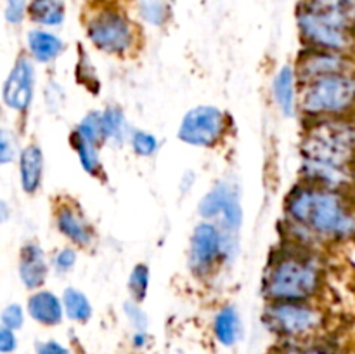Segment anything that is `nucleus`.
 Here are the masks:
<instances>
[{"label":"nucleus","mask_w":355,"mask_h":354,"mask_svg":"<svg viewBox=\"0 0 355 354\" xmlns=\"http://www.w3.org/2000/svg\"><path fill=\"white\" fill-rule=\"evenodd\" d=\"M288 217L311 236L349 238L355 235V212L342 191L305 184L286 200Z\"/></svg>","instance_id":"f257e3e1"},{"label":"nucleus","mask_w":355,"mask_h":354,"mask_svg":"<svg viewBox=\"0 0 355 354\" xmlns=\"http://www.w3.org/2000/svg\"><path fill=\"white\" fill-rule=\"evenodd\" d=\"M304 160L352 169L355 162V125L338 117L319 118L302 142Z\"/></svg>","instance_id":"f03ea898"},{"label":"nucleus","mask_w":355,"mask_h":354,"mask_svg":"<svg viewBox=\"0 0 355 354\" xmlns=\"http://www.w3.org/2000/svg\"><path fill=\"white\" fill-rule=\"evenodd\" d=\"M321 274L314 260L286 253L270 264L263 292L272 302H305L318 294Z\"/></svg>","instance_id":"7ed1b4c3"},{"label":"nucleus","mask_w":355,"mask_h":354,"mask_svg":"<svg viewBox=\"0 0 355 354\" xmlns=\"http://www.w3.org/2000/svg\"><path fill=\"white\" fill-rule=\"evenodd\" d=\"M300 106L304 113L315 118H333L354 110L355 106V75L335 73L304 83L300 94Z\"/></svg>","instance_id":"20e7f679"},{"label":"nucleus","mask_w":355,"mask_h":354,"mask_svg":"<svg viewBox=\"0 0 355 354\" xmlns=\"http://www.w3.org/2000/svg\"><path fill=\"white\" fill-rule=\"evenodd\" d=\"M263 321L281 335L302 337L321 326L322 314L305 302H272L263 312Z\"/></svg>","instance_id":"39448f33"},{"label":"nucleus","mask_w":355,"mask_h":354,"mask_svg":"<svg viewBox=\"0 0 355 354\" xmlns=\"http://www.w3.org/2000/svg\"><path fill=\"white\" fill-rule=\"evenodd\" d=\"M90 42L107 54H123L134 45V28L123 14L104 10L92 17L87 26Z\"/></svg>","instance_id":"423d86ee"},{"label":"nucleus","mask_w":355,"mask_h":354,"mask_svg":"<svg viewBox=\"0 0 355 354\" xmlns=\"http://www.w3.org/2000/svg\"><path fill=\"white\" fill-rule=\"evenodd\" d=\"M225 128V115L215 106H200L184 117L179 139L193 146H214Z\"/></svg>","instance_id":"0eeeda50"},{"label":"nucleus","mask_w":355,"mask_h":354,"mask_svg":"<svg viewBox=\"0 0 355 354\" xmlns=\"http://www.w3.org/2000/svg\"><path fill=\"white\" fill-rule=\"evenodd\" d=\"M224 250V238L211 222H201L194 228L191 238L189 262L194 273L207 274L218 262Z\"/></svg>","instance_id":"6e6552de"},{"label":"nucleus","mask_w":355,"mask_h":354,"mask_svg":"<svg viewBox=\"0 0 355 354\" xmlns=\"http://www.w3.org/2000/svg\"><path fill=\"white\" fill-rule=\"evenodd\" d=\"M295 71L302 83H309L312 80L335 75V73H352V62L347 58L345 52L312 49L300 56Z\"/></svg>","instance_id":"1a4fd4ad"},{"label":"nucleus","mask_w":355,"mask_h":354,"mask_svg":"<svg viewBox=\"0 0 355 354\" xmlns=\"http://www.w3.org/2000/svg\"><path fill=\"white\" fill-rule=\"evenodd\" d=\"M200 214L205 219H214L222 215L225 228L236 229L241 224V207L234 191L227 184H218L217 187L205 194L200 201Z\"/></svg>","instance_id":"9d476101"},{"label":"nucleus","mask_w":355,"mask_h":354,"mask_svg":"<svg viewBox=\"0 0 355 354\" xmlns=\"http://www.w3.org/2000/svg\"><path fill=\"white\" fill-rule=\"evenodd\" d=\"M33 97V66L19 58L3 85V103L14 111H26Z\"/></svg>","instance_id":"9b49d317"},{"label":"nucleus","mask_w":355,"mask_h":354,"mask_svg":"<svg viewBox=\"0 0 355 354\" xmlns=\"http://www.w3.org/2000/svg\"><path fill=\"white\" fill-rule=\"evenodd\" d=\"M304 12L336 30L352 33L355 28V0H309Z\"/></svg>","instance_id":"f8f14e48"},{"label":"nucleus","mask_w":355,"mask_h":354,"mask_svg":"<svg viewBox=\"0 0 355 354\" xmlns=\"http://www.w3.org/2000/svg\"><path fill=\"white\" fill-rule=\"evenodd\" d=\"M55 224L58 229L66 236L68 239H71L73 243L80 246H87L94 238V233L90 229L89 222L85 221V217L82 215V212L78 210L73 205H61L58 208V214H55Z\"/></svg>","instance_id":"ddd939ff"},{"label":"nucleus","mask_w":355,"mask_h":354,"mask_svg":"<svg viewBox=\"0 0 355 354\" xmlns=\"http://www.w3.org/2000/svg\"><path fill=\"white\" fill-rule=\"evenodd\" d=\"M19 276L26 288H38L47 278V260L44 250L35 243H28L21 250Z\"/></svg>","instance_id":"4468645a"},{"label":"nucleus","mask_w":355,"mask_h":354,"mask_svg":"<svg viewBox=\"0 0 355 354\" xmlns=\"http://www.w3.org/2000/svg\"><path fill=\"white\" fill-rule=\"evenodd\" d=\"M62 307L64 305L51 292H37L28 301V312H30L35 321L42 323V325H58V323H61Z\"/></svg>","instance_id":"2eb2a0df"},{"label":"nucleus","mask_w":355,"mask_h":354,"mask_svg":"<svg viewBox=\"0 0 355 354\" xmlns=\"http://www.w3.org/2000/svg\"><path fill=\"white\" fill-rule=\"evenodd\" d=\"M21 186L26 193H35L42 183V172H44V155L38 146H26L21 153L19 158Z\"/></svg>","instance_id":"dca6fc26"},{"label":"nucleus","mask_w":355,"mask_h":354,"mask_svg":"<svg viewBox=\"0 0 355 354\" xmlns=\"http://www.w3.org/2000/svg\"><path fill=\"white\" fill-rule=\"evenodd\" d=\"M30 52L38 62H49L58 58L62 51L61 38L42 30H33L28 35Z\"/></svg>","instance_id":"f3484780"},{"label":"nucleus","mask_w":355,"mask_h":354,"mask_svg":"<svg viewBox=\"0 0 355 354\" xmlns=\"http://www.w3.org/2000/svg\"><path fill=\"white\" fill-rule=\"evenodd\" d=\"M295 80L297 71L291 66H283L274 78V96L284 115L295 113Z\"/></svg>","instance_id":"a211bd4d"},{"label":"nucleus","mask_w":355,"mask_h":354,"mask_svg":"<svg viewBox=\"0 0 355 354\" xmlns=\"http://www.w3.org/2000/svg\"><path fill=\"white\" fill-rule=\"evenodd\" d=\"M28 14L35 23L55 26L64 19V0H31Z\"/></svg>","instance_id":"6ab92c4d"},{"label":"nucleus","mask_w":355,"mask_h":354,"mask_svg":"<svg viewBox=\"0 0 355 354\" xmlns=\"http://www.w3.org/2000/svg\"><path fill=\"white\" fill-rule=\"evenodd\" d=\"M214 330L218 342L224 344V346H232L239 337V318L236 309L224 307L222 311H218L214 323Z\"/></svg>","instance_id":"aec40b11"},{"label":"nucleus","mask_w":355,"mask_h":354,"mask_svg":"<svg viewBox=\"0 0 355 354\" xmlns=\"http://www.w3.org/2000/svg\"><path fill=\"white\" fill-rule=\"evenodd\" d=\"M62 305H64L68 318L73 321H89V318L92 316V305H90L89 298L75 288H66L64 295H62Z\"/></svg>","instance_id":"412c9836"},{"label":"nucleus","mask_w":355,"mask_h":354,"mask_svg":"<svg viewBox=\"0 0 355 354\" xmlns=\"http://www.w3.org/2000/svg\"><path fill=\"white\" fill-rule=\"evenodd\" d=\"M71 142L73 146H75L76 153H78V158H80V163H82L83 170H87L89 174L99 172L101 160H99V151H97L96 144L78 137L76 134H73Z\"/></svg>","instance_id":"4be33fe9"},{"label":"nucleus","mask_w":355,"mask_h":354,"mask_svg":"<svg viewBox=\"0 0 355 354\" xmlns=\"http://www.w3.org/2000/svg\"><path fill=\"white\" fill-rule=\"evenodd\" d=\"M78 137L85 139V141L97 144L101 139H104L103 134V121H101V113H89L82 121L78 124L75 132Z\"/></svg>","instance_id":"5701e85b"},{"label":"nucleus","mask_w":355,"mask_h":354,"mask_svg":"<svg viewBox=\"0 0 355 354\" xmlns=\"http://www.w3.org/2000/svg\"><path fill=\"white\" fill-rule=\"evenodd\" d=\"M139 12L148 23L159 26L166 21L168 9L163 0H139Z\"/></svg>","instance_id":"b1692460"},{"label":"nucleus","mask_w":355,"mask_h":354,"mask_svg":"<svg viewBox=\"0 0 355 354\" xmlns=\"http://www.w3.org/2000/svg\"><path fill=\"white\" fill-rule=\"evenodd\" d=\"M148 285H149V269L144 264H139L134 267L130 274V280H128V288H130V294L134 295V298L137 302H141L142 298L148 294Z\"/></svg>","instance_id":"393cba45"},{"label":"nucleus","mask_w":355,"mask_h":354,"mask_svg":"<svg viewBox=\"0 0 355 354\" xmlns=\"http://www.w3.org/2000/svg\"><path fill=\"white\" fill-rule=\"evenodd\" d=\"M101 121H103V134L104 139L116 137L121 132L125 124L123 113L118 108H107L104 113H101Z\"/></svg>","instance_id":"a878e982"},{"label":"nucleus","mask_w":355,"mask_h":354,"mask_svg":"<svg viewBox=\"0 0 355 354\" xmlns=\"http://www.w3.org/2000/svg\"><path fill=\"white\" fill-rule=\"evenodd\" d=\"M132 146H134L137 155L149 156L156 151V148H158V141H156L155 135L139 130L132 135Z\"/></svg>","instance_id":"bb28decb"},{"label":"nucleus","mask_w":355,"mask_h":354,"mask_svg":"<svg viewBox=\"0 0 355 354\" xmlns=\"http://www.w3.org/2000/svg\"><path fill=\"white\" fill-rule=\"evenodd\" d=\"M23 319H24L23 311H21V307L17 304H10L3 309L2 323L3 326H7V328L10 330L21 328V326H23Z\"/></svg>","instance_id":"cd10ccee"},{"label":"nucleus","mask_w":355,"mask_h":354,"mask_svg":"<svg viewBox=\"0 0 355 354\" xmlns=\"http://www.w3.org/2000/svg\"><path fill=\"white\" fill-rule=\"evenodd\" d=\"M26 12V0H7L6 17L9 23H21Z\"/></svg>","instance_id":"c85d7f7f"},{"label":"nucleus","mask_w":355,"mask_h":354,"mask_svg":"<svg viewBox=\"0 0 355 354\" xmlns=\"http://www.w3.org/2000/svg\"><path fill=\"white\" fill-rule=\"evenodd\" d=\"M123 307H125V312L128 314V319L132 321V325L137 328V332H144L146 325H148V319H146L144 312L139 309V305L134 304V302H127Z\"/></svg>","instance_id":"c756f323"},{"label":"nucleus","mask_w":355,"mask_h":354,"mask_svg":"<svg viewBox=\"0 0 355 354\" xmlns=\"http://www.w3.org/2000/svg\"><path fill=\"white\" fill-rule=\"evenodd\" d=\"M75 260H76L75 250L64 248L54 257V266L58 267L59 271H68V269H71L73 266H75Z\"/></svg>","instance_id":"7c9ffc66"},{"label":"nucleus","mask_w":355,"mask_h":354,"mask_svg":"<svg viewBox=\"0 0 355 354\" xmlns=\"http://www.w3.org/2000/svg\"><path fill=\"white\" fill-rule=\"evenodd\" d=\"M16 335H14V330L7 328V326H3L2 330H0V351L2 353H10V351L16 349Z\"/></svg>","instance_id":"2f4dec72"},{"label":"nucleus","mask_w":355,"mask_h":354,"mask_svg":"<svg viewBox=\"0 0 355 354\" xmlns=\"http://www.w3.org/2000/svg\"><path fill=\"white\" fill-rule=\"evenodd\" d=\"M38 354H69V351L58 342H45L38 349Z\"/></svg>","instance_id":"473e14b6"},{"label":"nucleus","mask_w":355,"mask_h":354,"mask_svg":"<svg viewBox=\"0 0 355 354\" xmlns=\"http://www.w3.org/2000/svg\"><path fill=\"white\" fill-rule=\"evenodd\" d=\"M12 158V151H10L9 139H7L6 132H2V144H0V162L7 163Z\"/></svg>","instance_id":"72a5a7b5"},{"label":"nucleus","mask_w":355,"mask_h":354,"mask_svg":"<svg viewBox=\"0 0 355 354\" xmlns=\"http://www.w3.org/2000/svg\"><path fill=\"white\" fill-rule=\"evenodd\" d=\"M286 354H329L326 351L321 349H290L286 351Z\"/></svg>","instance_id":"f704fd0d"}]
</instances>
